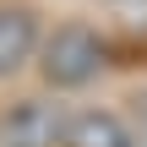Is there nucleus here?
<instances>
[{"instance_id": "1", "label": "nucleus", "mask_w": 147, "mask_h": 147, "mask_svg": "<svg viewBox=\"0 0 147 147\" xmlns=\"http://www.w3.org/2000/svg\"><path fill=\"white\" fill-rule=\"evenodd\" d=\"M38 71L55 93H76L104 71V38L87 22H60L49 38H38Z\"/></svg>"}, {"instance_id": "2", "label": "nucleus", "mask_w": 147, "mask_h": 147, "mask_svg": "<svg viewBox=\"0 0 147 147\" xmlns=\"http://www.w3.org/2000/svg\"><path fill=\"white\" fill-rule=\"evenodd\" d=\"M60 104L49 98H16L0 109V147H60Z\"/></svg>"}, {"instance_id": "3", "label": "nucleus", "mask_w": 147, "mask_h": 147, "mask_svg": "<svg viewBox=\"0 0 147 147\" xmlns=\"http://www.w3.org/2000/svg\"><path fill=\"white\" fill-rule=\"evenodd\" d=\"M38 60V16L27 5H0V82Z\"/></svg>"}, {"instance_id": "4", "label": "nucleus", "mask_w": 147, "mask_h": 147, "mask_svg": "<svg viewBox=\"0 0 147 147\" xmlns=\"http://www.w3.org/2000/svg\"><path fill=\"white\" fill-rule=\"evenodd\" d=\"M60 147H136V136L115 109H82V115L65 120Z\"/></svg>"}, {"instance_id": "5", "label": "nucleus", "mask_w": 147, "mask_h": 147, "mask_svg": "<svg viewBox=\"0 0 147 147\" xmlns=\"http://www.w3.org/2000/svg\"><path fill=\"white\" fill-rule=\"evenodd\" d=\"M131 136H136V147H147V98H142V109H136V131Z\"/></svg>"}]
</instances>
